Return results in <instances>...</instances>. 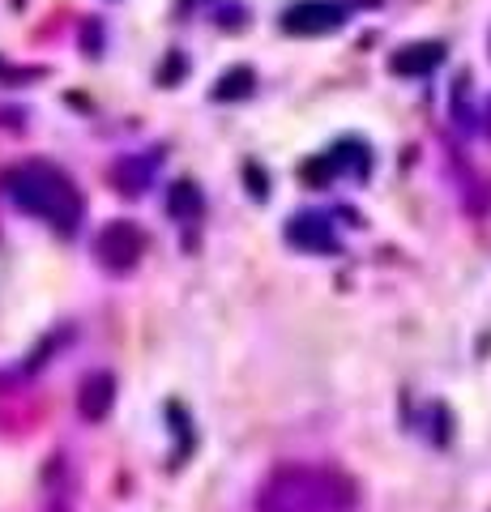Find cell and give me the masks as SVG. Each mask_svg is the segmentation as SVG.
<instances>
[{
    "label": "cell",
    "instance_id": "1",
    "mask_svg": "<svg viewBox=\"0 0 491 512\" xmlns=\"http://www.w3.org/2000/svg\"><path fill=\"white\" fill-rule=\"evenodd\" d=\"M359 487L334 466H282L257 491V512H351Z\"/></svg>",
    "mask_w": 491,
    "mask_h": 512
},
{
    "label": "cell",
    "instance_id": "4",
    "mask_svg": "<svg viewBox=\"0 0 491 512\" xmlns=\"http://www.w3.org/2000/svg\"><path fill=\"white\" fill-rule=\"evenodd\" d=\"M342 22H346L342 5H334V0H299V5L287 9L282 30H287V35H329V30H338Z\"/></svg>",
    "mask_w": 491,
    "mask_h": 512
},
{
    "label": "cell",
    "instance_id": "3",
    "mask_svg": "<svg viewBox=\"0 0 491 512\" xmlns=\"http://www.w3.org/2000/svg\"><path fill=\"white\" fill-rule=\"evenodd\" d=\"M94 252H99V261L112 269V274H124V269H133L141 261V252H146V235H141L137 222H107L94 239Z\"/></svg>",
    "mask_w": 491,
    "mask_h": 512
},
{
    "label": "cell",
    "instance_id": "9",
    "mask_svg": "<svg viewBox=\"0 0 491 512\" xmlns=\"http://www.w3.org/2000/svg\"><path fill=\"white\" fill-rule=\"evenodd\" d=\"M252 86H257V73L248 69V64H235V69H227L223 77H218L214 86V99L218 103H235V99H248Z\"/></svg>",
    "mask_w": 491,
    "mask_h": 512
},
{
    "label": "cell",
    "instance_id": "8",
    "mask_svg": "<svg viewBox=\"0 0 491 512\" xmlns=\"http://www.w3.org/2000/svg\"><path fill=\"white\" fill-rule=\"evenodd\" d=\"M167 214L176 218V222H193L201 214V188L193 180L171 184V192H167Z\"/></svg>",
    "mask_w": 491,
    "mask_h": 512
},
{
    "label": "cell",
    "instance_id": "7",
    "mask_svg": "<svg viewBox=\"0 0 491 512\" xmlns=\"http://www.w3.org/2000/svg\"><path fill=\"white\" fill-rule=\"evenodd\" d=\"M440 60H445V43H410V47H402V52L393 56V73L423 77V73H432Z\"/></svg>",
    "mask_w": 491,
    "mask_h": 512
},
{
    "label": "cell",
    "instance_id": "11",
    "mask_svg": "<svg viewBox=\"0 0 491 512\" xmlns=\"http://www.w3.org/2000/svg\"><path fill=\"white\" fill-rule=\"evenodd\" d=\"M116 180L124 192H141L150 184V163H137V158H124V163L116 167Z\"/></svg>",
    "mask_w": 491,
    "mask_h": 512
},
{
    "label": "cell",
    "instance_id": "5",
    "mask_svg": "<svg viewBox=\"0 0 491 512\" xmlns=\"http://www.w3.org/2000/svg\"><path fill=\"white\" fill-rule=\"evenodd\" d=\"M287 244L304 252H338V235L325 214H299L287 222Z\"/></svg>",
    "mask_w": 491,
    "mask_h": 512
},
{
    "label": "cell",
    "instance_id": "13",
    "mask_svg": "<svg viewBox=\"0 0 491 512\" xmlns=\"http://www.w3.org/2000/svg\"><path fill=\"white\" fill-rule=\"evenodd\" d=\"M244 180H248V192H252V197H261V201L269 197V175H265L257 163H248V167H244Z\"/></svg>",
    "mask_w": 491,
    "mask_h": 512
},
{
    "label": "cell",
    "instance_id": "10",
    "mask_svg": "<svg viewBox=\"0 0 491 512\" xmlns=\"http://www.w3.org/2000/svg\"><path fill=\"white\" fill-rule=\"evenodd\" d=\"M329 163H334V171H355L363 175L372 167V158H368V146H359V141H342V146L329 154Z\"/></svg>",
    "mask_w": 491,
    "mask_h": 512
},
{
    "label": "cell",
    "instance_id": "6",
    "mask_svg": "<svg viewBox=\"0 0 491 512\" xmlns=\"http://www.w3.org/2000/svg\"><path fill=\"white\" fill-rule=\"evenodd\" d=\"M116 406V380L107 372H90L82 380V389H77V410H82L86 423H103L107 414Z\"/></svg>",
    "mask_w": 491,
    "mask_h": 512
},
{
    "label": "cell",
    "instance_id": "12",
    "mask_svg": "<svg viewBox=\"0 0 491 512\" xmlns=\"http://www.w3.org/2000/svg\"><path fill=\"white\" fill-rule=\"evenodd\" d=\"M304 175L308 184H329V175H334V163H329V154H321V158H312V163H304Z\"/></svg>",
    "mask_w": 491,
    "mask_h": 512
},
{
    "label": "cell",
    "instance_id": "2",
    "mask_svg": "<svg viewBox=\"0 0 491 512\" xmlns=\"http://www.w3.org/2000/svg\"><path fill=\"white\" fill-rule=\"evenodd\" d=\"M5 188L26 214L43 218L60 235H73L77 222H82V197H77V188L56 167H43V163L13 167L5 175Z\"/></svg>",
    "mask_w": 491,
    "mask_h": 512
}]
</instances>
